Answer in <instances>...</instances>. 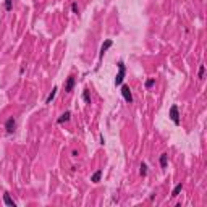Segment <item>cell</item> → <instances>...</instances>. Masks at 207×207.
I'll return each instance as SVG.
<instances>
[{"mask_svg":"<svg viewBox=\"0 0 207 207\" xmlns=\"http://www.w3.org/2000/svg\"><path fill=\"white\" fill-rule=\"evenodd\" d=\"M70 118H71V112L68 110V112H65V113H62V115L57 118V123H58V125H63L66 121H70Z\"/></svg>","mask_w":207,"mask_h":207,"instance_id":"cell-7","label":"cell"},{"mask_svg":"<svg viewBox=\"0 0 207 207\" xmlns=\"http://www.w3.org/2000/svg\"><path fill=\"white\" fill-rule=\"evenodd\" d=\"M181 189H183V185H181V183H178L177 186L173 188V191H172V197H177L178 194L181 192Z\"/></svg>","mask_w":207,"mask_h":207,"instance_id":"cell-12","label":"cell"},{"mask_svg":"<svg viewBox=\"0 0 207 207\" xmlns=\"http://www.w3.org/2000/svg\"><path fill=\"white\" fill-rule=\"evenodd\" d=\"M112 46H113V40H112V39H107L105 42H104V44L101 46V52H99V57L102 58V57H104V54H105V52L108 50V49H110Z\"/></svg>","mask_w":207,"mask_h":207,"instance_id":"cell-5","label":"cell"},{"mask_svg":"<svg viewBox=\"0 0 207 207\" xmlns=\"http://www.w3.org/2000/svg\"><path fill=\"white\" fill-rule=\"evenodd\" d=\"M75 83H76L75 76H68V78H66V83H65V91H66V92H71V91H73V87H75Z\"/></svg>","mask_w":207,"mask_h":207,"instance_id":"cell-6","label":"cell"},{"mask_svg":"<svg viewBox=\"0 0 207 207\" xmlns=\"http://www.w3.org/2000/svg\"><path fill=\"white\" fill-rule=\"evenodd\" d=\"M154 84H155V78H151V79L146 81V84H144V86H146V89H151Z\"/></svg>","mask_w":207,"mask_h":207,"instance_id":"cell-15","label":"cell"},{"mask_svg":"<svg viewBox=\"0 0 207 207\" xmlns=\"http://www.w3.org/2000/svg\"><path fill=\"white\" fill-rule=\"evenodd\" d=\"M15 130H16V118L15 116H10L5 121V131H7V134H13Z\"/></svg>","mask_w":207,"mask_h":207,"instance_id":"cell-2","label":"cell"},{"mask_svg":"<svg viewBox=\"0 0 207 207\" xmlns=\"http://www.w3.org/2000/svg\"><path fill=\"white\" fill-rule=\"evenodd\" d=\"M159 162H160V167L162 168H167V162H168V154H162L160 155V159H159Z\"/></svg>","mask_w":207,"mask_h":207,"instance_id":"cell-11","label":"cell"},{"mask_svg":"<svg viewBox=\"0 0 207 207\" xmlns=\"http://www.w3.org/2000/svg\"><path fill=\"white\" fill-rule=\"evenodd\" d=\"M71 11H73L75 15H78V13H79V7H78V3H76V2H73V3H71Z\"/></svg>","mask_w":207,"mask_h":207,"instance_id":"cell-18","label":"cell"},{"mask_svg":"<svg viewBox=\"0 0 207 207\" xmlns=\"http://www.w3.org/2000/svg\"><path fill=\"white\" fill-rule=\"evenodd\" d=\"M3 5H5V10L7 11H10L11 8H13V0H5V3H3Z\"/></svg>","mask_w":207,"mask_h":207,"instance_id":"cell-17","label":"cell"},{"mask_svg":"<svg viewBox=\"0 0 207 207\" xmlns=\"http://www.w3.org/2000/svg\"><path fill=\"white\" fill-rule=\"evenodd\" d=\"M71 157H78V151H73V152H71Z\"/></svg>","mask_w":207,"mask_h":207,"instance_id":"cell-19","label":"cell"},{"mask_svg":"<svg viewBox=\"0 0 207 207\" xmlns=\"http://www.w3.org/2000/svg\"><path fill=\"white\" fill-rule=\"evenodd\" d=\"M170 120H172L177 126L180 125V110H178V105L170 107Z\"/></svg>","mask_w":207,"mask_h":207,"instance_id":"cell-3","label":"cell"},{"mask_svg":"<svg viewBox=\"0 0 207 207\" xmlns=\"http://www.w3.org/2000/svg\"><path fill=\"white\" fill-rule=\"evenodd\" d=\"M83 101L86 102V104H91V96H89V91L87 89L83 91Z\"/></svg>","mask_w":207,"mask_h":207,"instance_id":"cell-14","label":"cell"},{"mask_svg":"<svg viewBox=\"0 0 207 207\" xmlns=\"http://www.w3.org/2000/svg\"><path fill=\"white\" fill-rule=\"evenodd\" d=\"M101 178H102V170H96V172L91 175V181L92 183H99L101 181Z\"/></svg>","mask_w":207,"mask_h":207,"instance_id":"cell-9","label":"cell"},{"mask_svg":"<svg viewBox=\"0 0 207 207\" xmlns=\"http://www.w3.org/2000/svg\"><path fill=\"white\" fill-rule=\"evenodd\" d=\"M121 96H123V99H125L128 104L133 102V94H131V91H130L128 86H121Z\"/></svg>","mask_w":207,"mask_h":207,"instance_id":"cell-4","label":"cell"},{"mask_svg":"<svg viewBox=\"0 0 207 207\" xmlns=\"http://www.w3.org/2000/svg\"><path fill=\"white\" fill-rule=\"evenodd\" d=\"M204 71H206V66L201 65V66H199V71H197V78H199V79L204 78Z\"/></svg>","mask_w":207,"mask_h":207,"instance_id":"cell-16","label":"cell"},{"mask_svg":"<svg viewBox=\"0 0 207 207\" xmlns=\"http://www.w3.org/2000/svg\"><path fill=\"white\" fill-rule=\"evenodd\" d=\"M57 91H58V87H54V89H52V92L50 94H49V96H47V99H46V104H52V101H54V99H55V96H57Z\"/></svg>","mask_w":207,"mask_h":207,"instance_id":"cell-10","label":"cell"},{"mask_svg":"<svg viewBox=\"0 0 207 207\" xmlns=\"http://www.w3.org/2000/svg\"><path fill=\"white\" fill-rule=\"evenodd\" d=\"M3 202H5L7 206H10V207H16V202L10 197V194H8V192H5V194H3Z\"/></svg>","mask_w":207,"mask_h":207,"instance_id":"cell-8","label":"cell"},{"mask_svg":"<svg viewBox=\"0 0 207 207\" xmlns=\"http://www.w3.org/2000/svg\"><path fill=\"white\" fill-rule=\"evenodd\" d=\"M118 73L115 76V86H121L123 84V81H125V75H126V66L123 62H118Z\"/></svg>","mask_w":207,"mask_h":207,"instance_id":"cell-1","label":"cell"},{"mask_svg":"<svg viewBox=\"0 0 207 207\" xmlns=\"http://www.w3.org/2000/svg\"><path fill=\"white\" fill-rule=\"evenodd\" d=\"M139 175H141V177H146L147 175V165L144 163V162L139 165Z\"/></svg>","mask_w":207,"mask_h":207,"instance_id":"cell-13","label":"cell"}]
</instances>
